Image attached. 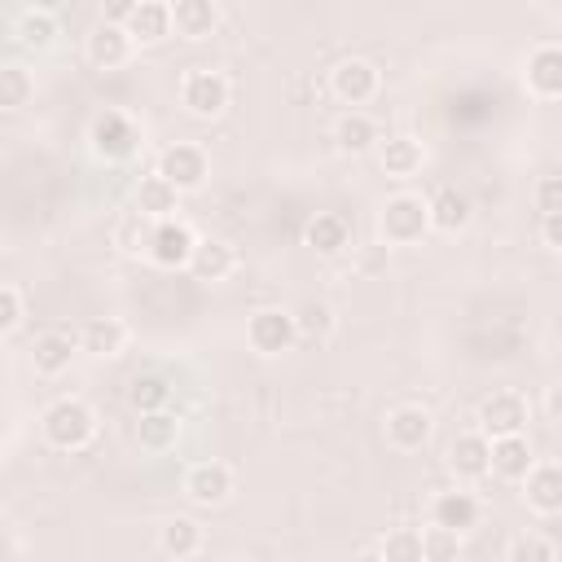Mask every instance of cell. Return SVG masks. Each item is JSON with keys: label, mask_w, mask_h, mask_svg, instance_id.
<instances>
[{"label": "cell", "mask_w": 562, "mask_h": 562, "mask_svg": "<svg viewBox=\"0 0 562 562\" xmlns=\"http://www.w3.org/2000/svg\"><path fill=\"white\" fill-rule=\"evenodd\" d=\"M40 430H44V439H48L53 448H61V452H79V448H88L92 435H97V413H92L83 400L66 395V400H53V404L44 408Z\"/></svg>", "instance_id": "1"}, {"label": "cell", "mask_w": 562, "mask_h": 562, "mask_svg": "<svg viewBox=\"0 0 562 562\" xmlns=\"http://www.w3.org/2000/svg\"><path fill=\"white\" fill-rule=\"evenodd\" d=\"M88 145L97 158L105 162H127L136 149H140V123L123 110H97L92 123H88Z\"/></svg>", "instance_id": "2"}, {"label": "cell", "mask_w": 562, "mask_h": 562, "mask_svg": "<svg viewBox=\"0 0 562 562\" xmlns=\"http://www.w3.org/2000/svg\"><path fill=\"white\" fill-rule=\"evenodd\" d=\"M378 233H382V246L422 241V237L430 233L426 198H417V193H395V198H386L382 211H378Z\"/></svg>", "instance_id": "3"}, {"label": "cell", "mask_w": 562, "mask_h": 562, "mask_svg": "<svg viewBox=\"0 0 562 562\" xmlns=\"http://www.w3.org/2000/svg\"><path fill=\"white\" fill-rule=\"evenodd\" d=\"M206 171H211V162H206L202 145H189V140L167 145V149L158 154V167H154V176L167 180L176 193H193V189H202V184H206Z\"/></svg>", "instance_id": "4"}, {"label": "cell", "mask_w": 562, "mask_h": 562, "mask_svg": "<svg viewBox=\"0 0 562 562\" xmlns=\"http://www.w3.org/2000/svg\"><path fill=\"white\" fill-rule=\"evenodd\" d=\"M180 105H184L193 119H215V114H224V105H228V79H224L220 70H206V66L189 70V75L180 79Z\"/></svg>", "instance_id": "5"}, {"label": "cell", "mask_w": 562, "mask_h": 562, "mask_svg": "<svg viewBox=\"0 0 562 562\" xmlns=\"http://www.w3.org/2000/svg\"><path fill=\"white\" fill-rule=\"evenodd\" d=\"M193 246H198V233L184 220H158L149 228V237H145V255L158 268H189Z\"/></svg>", "instance_id": "6"}, {"label": "cell", "mask_w": 562, "mask_h": 562, "mask_svg": "<svg viewBox=\"0 0 562 562\" xmlns=\"http://www.w3.org/2000/svg\"><path fill=\"white\" fill-rule=\"evenodd\" d=\"M527 426V400L518 391H492L479 404V435L483 439H505V435H522Z\"/></svg>", "instance_id": "7"}, {"label": "cell", "mask_w": 562, "mask_h": 562, "mask_svg": "<svg viewBox=\"0 0 562 562\" xmlns=\"http://www.w3.org/2000/svg\"><path fill=\"white\" fill-rule=\"evenodd\" d=\"M294 316L281 312V307H259L250 321H246V342L259 351V356H281L294 347Z\"/></svg>", "instance_id": "8"}, {"label": "cell", "mask_w": 562, "mask_h": 562, "mask_svg": "<svg viewBox=\"0 0 562 562\" xmlns=\"http://www.w3.org/2000/svg\"><path fill=\"white\" fill-rule=\"evenodd\" d=\"M522 83L536 101H558L562 97V48L553 40L536 44L527 53V70H522Z\"/></svg>", "instance_id": "9"}, {"label": "cell", "mask_w": 562, "mask_h": 562, "mask_svg": "<svg viewBox=\"0 0 562 562\" xmlns=\"http://www.w3.org/2000/svg\"><path fill=\"white\" fill-rule=\"evenodd\" d=\"M329 92L342 101V105H364L373 92H378V66L364 61V57H347L329 70Z\"/></svg>", "instance_id": "10"}, {"label": "cell", "mask_w": 562, "mask_h": 562, "mask_svg": "<svg viewBox=\"0 0 562 562\" xmlns=\"http://www.w3.org/2000/svg\"><path fill=\"white\" fill-rule=\"evenodd\" d=\"M479 518H483V505H479L474 492L452 487V492H439V496L430 501V527H443V531L465 536L470 527H479Z\"/></svg>", "instance_id": "11"}, {"label": "cell", "mask_w": 562, "mask_h": 562, "mask_svg": "<svg viewBox=\"0 0 562 562\" xmlns=\"http://www.w3.org/2000/svg\"><path fill=\"white\" fill-rule=\"evenodd\" d=\"M536 465V452L527 443V435H505V439H487V474L522 483L527 470Z\"/></svg>", "instance_id": "12"}, {"label": "cell", "mask_w": 562, "mask_h": 562, "mask_svg": "<svg viewBox=\"0 0 562 562\" xmlns=\"http://www.w3.org/2000/svg\"><path fill=\"white\" fill-rule=\"evenodd\" d=\"M228 492H233V470L224 465V461H198V465H189V474H184V496L193 501V505H224L228 501Z\"/></svg>", "instance_id": "13"}, {"label": "cell", "mask_w": 562, "mask_h": 562, "mask_svg": "<svg viewBox=\"0 0 562 562\" xmlns=\"http://www.w3.org/2000/svg\"><path fill=\"white\" fill-rule=\"evenodd\" d=\"M435 430V417L422 408V404H400L391 417H386V443L400 448V452H417Z\"/></svg>", "instance_id": "14"}, {"label": "cell", "mask_w": 562, "mask_h": 562, "mask_svg": "<svg viewBox=\"0 0 562 562\" xmlns=\"http://www.w3.org/2000/svg\"><path fill=\"white\" fill-rule=\"evenodd\" d=\"M522 496H527V505H531L536 514L553 518V514L562 509V470H558V461L531 465L527 479H522Z\"/></svg>", "instance_id": "15"}, {"label": "cell", "mask_w": 562, "mask_h": 562, "mask_svg": "<svg viewBox=\"0 0 562 562\" xmlns=\"http://www.w3.org/2000/svg\"><path fill=\"white\" fill-rule=\"evenodd\" d=\"M132 48H136V44H132L127 31L114 26V22H97L92 35H88V61H92L97 70H119V66H127Z\"/></svg>", "instance_id": "16"}, {"label": "cell", "mask_w": 562, "mask_h": 562, "mask_svg": "<svg viewBox=\"0 0 562 562\" xmlns=\"http://www.w3.org/2000/svg\"><path fill=\"white\" fill-rule=\"evenodd\" d=\"M132 44H158L162 35H171V4L162 0H136V9L123 22Z\"/></svg>", "instance_id": "17"}, {"label": "cell", "mask_w": 562, "mask_h": 562, "mask_svg": "<svg viewBox=\"0 0 562 562\" xmlns=\"http://www.w3.org/2000/svg\"><path fill=\"white\" fill-rule=\"evenodd\" d=\"M426 220L435 233H461L470 224V198L452 184L435 189V198H426Z\"/></svg>", "instance_id": "18"}, {"label": "cell", "mask_w": 562, "mask_h": 562, "mask_svg": "<svg viewBox=\"0 0 562 562\" xmlns=\"http://www.w3.org/2000/svg\"><path fill=\"white\" fill-rule=\"evenodd\" d=\"M123 342H127V329H123V321H114V316H92V321H83V329H79V338H75V347L83 351V356H119L123 351Z\"/></svg>", "instance_id": "19"}, {"label": "cell", "mask_w": 562, "mask_h": 562, "mask_svg": "<svg viewBox=\"0 0 562 562\" xmlns=\"http://www.w3.org/2000/svg\"><path fill=\"white\" fill-rule=\"evenodd\" d=\"M70 360H75V338L61 334V329H48V334H40V338L31 342V364H35L40 378H57V373H66Z\"/></svg>", "instance_id": "20"}, {"label": "cell", "mask_w": 562, "mask_h": 562, "mask_svg": "<svg viewBox=\"0 0 562 562\" xmlns=\"http://www.w3.org/2000/svg\"><path fill=\"white\" fill-rule=\"evenodd\" d=\"M189 268H193L198 281H224V277L237 268V255H233V246L220 241V237H198V246H193V255H189Z\"/></svg>", "instance_id": "21"}, {"label": "cell", "mask_w": 562, "mask_h": 562, "mask_svg": "<svg viewBox=\"0 0 562 562\" xmlns=\"http://www.w3.org/2000/svg\"><path fill=\"white\" fill-rule=\"evenodd\" d=\"M220 26V9L211 0H176L171 4V31L184 40H206Z\"/></svg>", "instance_id": "22"}, {"label": "cell", "mask_w": 562, "mask_h": 562, "mask_svg": "<svg viewBox=\"0 0 562 562\" xmlns=\"http://www.w3.org/2000/svg\"><path fill=\"white\" fill-rule=\"evenodd\" d=\"M303 241H307L316 255H338V250H347V241H351V224H347V215H338V211H321L316 220H307Z\"/></svg>", "instance_id": "23"}, {"label": "cell", "mask_w": 562, "mask_h": 562, "mask_svg": "<svg viewBox=\"0 0 562 562\" xmlns=\"http://www.w3.org/2000/svg\"><path fill=\"white\" fill-rule=\"evenodd\" d=\"M448 465L457 479H483L487 474V439L479 430H465L448 448Z\"/></svg>", "instance_id": "24"}, {"label": "cell", "mask_w": 562, "mask_h": 562, "mask_svg": "<svg viewBox=\"0 0 562 562\" xmlns=\"http://www.w3.org/2000/svg\"><path fill=\"white\" fill-rule=\"evenodd\" d=\"M334 145H338L342 154H369V149L378 145V123H373L369 114L351 110V114H342V119L334 123Z\"/></svg>", "instance_id": "25"}, {"label": "cell", "mask_w": 562, "mask_h": 562, "mask_svg": "<svg viewBox=\"0 0 562 562\" xmlns=\"http://www.w3.org/2000/svg\"><path fill=\"white\" fill-rule=\"evenodd\" d=\"M158 549L167 553V558H193L198 549H202V527L193 522V518H167L162 527H158Z\"/></svg>", "instance_id": "26"}, {"label": "cell", "mask_w": 562, "mask_h": 562, "mask_svg": "<svg viewBox=\"0 0 562 562\" xmlns=\"http://www.w3.org/2000/svg\"><path fill=\"white\" fill-rule=\"evenodd\" d=\"M176 202H180V193L167 184V180H158V176H149V180H140V189H136V215H145V220H176Z\"/></svg>", "instance_id": "27"}, {"label": "cell", "mask_w": 562, "mask_h": 562, "mask_svg": "<svg viewBox=\"0 0 562 562\" xmlns=\"http://www.w3.org/2000/svg\"><path fill=\"white\" fill-rule=\"evenodd\" d=\"M176 439H180V417L176 413H145L140 422H136V443L145 448V452H167V448H176Z\"/></svg>", "instance_id": "28"}, {"label": "cell", "mask_w": 562, "mask_h": 562, "mask_svg": "<svg viewBox=\"0 0 562 562\" xmlns=\"http://www.w3.org/2000/svg\"><path fill=\"white\" fill-rule=\"evenodd\" d=\"M378 158H382V171L386 176H413V171H422V140H413V136H386L382 140V149H378Z\"/></svg>", "instance_id": "29"}, {"label": "cell", "mask_w": 562, "mask_h": 562, "mask_svg": "<svg viewBox=\"0 0 562 562\" xmlns=\"http://www.w3.org/2000/svg\"><path fill=\"white\" fill-rule=\"evenodd\" d=\"M167 400H171V386H167L162 373H136V378L127 382V404H132L140 417H145V413H162Z\"/></svg>", "instance_id": "30"}, {"label": "cell", "mask_w": 562, "mask_h": 562, "mask_svg": "<svg viewBox=\"0 0 562 562\" xmlns=\"http://www.w3.org/2000/svg\"><path fill=\"white\" fill-rule=\"evenodd\" d=\"M53 40H57V18H53L48 9H22V13H18V44H22V48L44 53Z\"/></svg>", "instance_id": "31"}, {"label": "cell", "mask_w": 562, "mask_h": 562, "mask_svg": "<svg viewBox=\"0 0 562 562\" xmlns=\"http://www.w3.org/2000/svg\"><path fill=\"white\" fill-rule=\"evenodd\" d=\"M290 316H294V334H299V338H325V334L334 329V312H329V303H321V299L299 303Z\"/></svg>", "instance_id": "32"}, {"label": "cell", "mask_w": 562, "mask_h": 562, "mask_svg": "<svg viewBox=\"0 0 562 562\" xmlns=\"http://www.w3.org/2000/svg\"><path fill=\"white\" fill-rule=\"evenodd\" d=\"M35 92V79L26 66H0V110H22Z\"/></svg>", "instance_id": "33"}, {"label": "cell", "mask_w": 562, "mask_h": 562, "mask_svg": "<svg viewBox=\"0 0 562 562\" xmlns=\"http://www.w3.org/2000/svg\"><path fill=\"white\" fill-rule=\"evenodd\" d=\"M378 553H382V562H422V531L395 527V531L382 536Z\"/></svg>", "instance_id": "34"}, {"label": "cell", "mask_w": 562, "mask_h": 562, "mask_svg": "<svg viewBox=\"0 0 562 562\" xmlns=\"http://www.w3.org/2000/svg\"><path fill=\"white\" fill-rule=\"evenodd\" d=\"M461 558V536L443 531V527H426L422 531V562H457Z\"/></svg>", "instance_id": "35"}, {"label": "cell", "mask_w": 562, "mask_h": 562, "mask_svg": "<svg viewBox=\"0 0 562 562\" xmlns=\"http://www.w3.org/2000/svg\"><path fill=\"white\" fill-rule=\"evenodd\" d=\"M509 562H558V549H553L549 536L522 531V536H514V544H509Z\"/></svg>", "instance_id": "36"}, {"label": "cell", "mask_w": 562, "mask_h": 562, "mask_svg": "<svg viewBox=\"0 0 562 562\" xmlns=\"http://www.w3.org/2000/svg\"><path fill=\"white\" fill-rule=\"evenodd\" d=\"M536 211H540V220H558V211H562V180L558 176H544L536 184Z\"/></svg>", "instance_id": "37"}, {"label": "cell", "mask_w": 562, "mask_h": 562, "mask_svg": "<svg viewBox=\"0 0 562 562\" xmlns=\"http://www.w3.org/2000/svg\"><path fill=\"white\" fill-rule=\"evenodd\" d=\"M18 321H22V294L13 285H0V334L18 329Z\"/></svg>", "instance_id": "38"}, {"label": "cell", "mask_w": 562, "mask_h": 562, "mask_svg": "<svg viewBox=\"0 0 562 562\" xmlns=\"http://www.w3.org/2000/svg\"><path fill=\"white\" fill-rule=\"evenodd\" d=\"M140 220H145V215H136V211L119 220V246H123V250H145V237H149V233L140 228Z\"/></svg>", "instance_id": "39"}, {"label": "cell", "mask_w": 562, "mask_h": 562, "mask_svg": "<svg viewBox=\"0 0 562 562\" xmlns=\"http://www.w3.org/2000/svg\"><path fill=\"white\" fill-rule=\"evenodd\" d=\"M132 9H136V0H114V4H110V13H105V22H114V26H123Z\"/></svg>", "instance_id": "40"}, {"label": "cell", "mask_w": 562, "mask_h": 562, "mask_svg": "<svg viewBox=\"0 0 562 562\" xmlns=\"http://www.w3.org/2000/svg\"><path fill=\"white\" fill-rule=\"evenodd\" d=\"M386 255H391V246H373V250L364 255V272H373V268H382V263H386Z\"/></svg>", "instance_id": "41"}, {"label": "cell", "mask_w": 562, "mask_h": 562, "mask_svg": "<svg viewBox=\"0 0 562 562\" xmlns=\"http://www.w3.org/2000/svg\"><path fill=\"white\" fill-rule=\"evenodd\" d=\"M544 246H549V250L562 246V237H558V220H544Z\"/></svg>", "instance_id": "42"}, {"label": "cell", "mask_w": 562, "mask_h": 562, "mask_svg": "<svg viewBox=\"0 0 562 562\" xmlns=\"http://www.w3.org/2000/svg\"><path fill=\"white\" fill-rule=\"evenodd\" d=\"M356 562H382V553L378 549H364V553H356Z\"/></svg>", "instance_id": "43"}, {"label": "cell", "mask_w": 562, "mask_h": 562, "mask_svg": "<svg viewBox=\"0 0 562 562\" xmlns=\"http://www.w3.org/2000/svg\"><path fill=\"white\" fill-rule=\"evenodd\" d=\"M220 562H246V558H220Z\"/></svg>", "instance_id": "44"}]
</instances>
